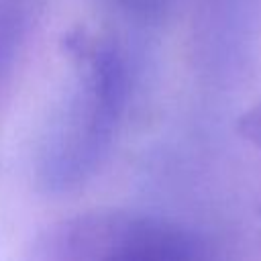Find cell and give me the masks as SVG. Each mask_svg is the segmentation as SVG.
<instances>
[{
  "label": "cell",
  "instance_id": "6da1fadb",
  "mask_svg": "<svg viewBox=\"0 0 261 261\" xmlns=\"http://www.w3.org/2000/svg\"><path fill=\"white\" fill-rule=\"evenodd\" d=\"M82 71L53 112L37 157V181L49 194L86 184L106 159L128 98V63L112 43L80 49Z\"/></svg>",
  "mask_w": 261,
  "mask_h": 261
},
{
  "label": "cell",
  "instance_id": "7a4b0ae2",
  "mask_svg": "<svg viewBox=\"0 0 261 261\" xmlns=\"http://www.w3.org/2000/svg\"><path fill=\"white\" fill-rule=\"evenodd\" d=\"M29 261H204V249L169 220L110 208L49 224L33 241Z\"/></svg>",
  "mask_w": 261,
  "mask_h": 261
},
{
  "label": "cell",
  "instance_id": "3957f363",
  "mask_svg": "<svg viewBox=\"0 0 261 261\" xmlns=\"http://www.w3.org/2000/svg\"><path fill=\"white\" fill-rule=\"evenodd\" d=\"M39 0H0V84L8 75L29 33Z\"/></svg>",
  "mask_w": 261,
  "mask_h": 261
},
{
  "label": "cell",
  "instance_id": "277c9868",
  "mask_svg": "<svg viewBox=\"0 0 261 261\" xmlns=\"http://www.w3.org/2000/svg\"><path fill=\"white\" fill-rule=\"evenodd\" d=\"M120 18L137 27H157L165 20L171 0H104Z\"/></svg>",
  "mask_w": 261,
  "mask_h": 261
},
{
  "label": "cell",
  "instance_id": "5b68a950",
  "mask_svg": "<svg viewBox=\"0 0 261 261\" xmlns=\"http://www.w3.org/2000/svg\"><path fill=\"white\" fill-rule=\"evenodd\" d=\"M237 128L247 141H251L255 145H261V104H257L251 110H247L241 116Z\"/></svg>",
  "mask_w": 261,
  "mask_h": 261
}]
</instances>
